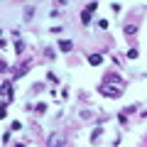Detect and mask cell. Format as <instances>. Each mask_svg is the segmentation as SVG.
I'll return each mask as SVG.
<instances>
[{"mask_svg": "<svg viewBox=\"0 0 147 147\" xmlns=\"http://www.w3.org/2000/svg\"><path fill=\"white\" fill-rule=\"evenodd\" d=\"M98 91H100L103 96H108V98H120V96H123V88H118V86H110V84H103Z\"/></svg>", "mask_w": 147, "mask_h": 147, "instance_id": "1", "label": "cell"}, {"mask_svg": "<svg viewBox=\"0 0 147 147\" xmlns=\"http://www.w3.org/2000/svg\"><path fill=\"white\" fill-rule=\"evenodd\" d=\"M64 145H66V137L61 132H52L47 137V147H64Z\"/></svg>", "mask_w": 147, "mask_h": 147, "instance_id": "2", "label": "cell"}, {"mask_svg": "<svg viewBox=\"0 0 147 147\" xmlns=\"http://www.w3.org/2000/svg\"><path fill=\"white\" fill-rule=\"evenodd\" d=\"M105 84H113V86H118V88H123L125 81H123L120 76H115V74H105Z\"/></svg>", "mask_w": 147, "mask_h": 147, "instance_id": "3", "label": "cell"}, {"mask_svg": "<svg viewBox=\"0 0 147 147\" xmlns=\"http://www.w3.org/2000/svg\"><path fill=\"white\" fill-rule=\"evenodd\" d=\"M59 49H61V52H71L74 49V44H71V39H59Z\"/></svg>", "mask_w": 147, "mask_h": 147, "instance_id": "4", "label": "cell"}, {"mask_svg": "<svg viewBox=\"0 0 147 147\" xmlns=\"http://www.w3.org/2000/svg\"><path fill=\"white\" fill-rule=\"evenodd\" d=\"M88 64H93V66H100V64H103V57H100V54H88Z\"/></svg>", "mask_w": 147, "mask_h": 147, "instance_id": "5", "label": "cell"}, {"mask_svg": "<svg viewBox=\"0 0 147 147\" xmlns=\"http://www.w3.org/2000/svg\"><path fill=\"white\" fill-rule=\"evenodd\" d=\"M34 17V5H27L25 7V20H32Z\"/></svg>", "mask_w": 147, "mask_h": 147, "instance_id": "6", "label": "cell"}, {"mask_svg": "<svg viewBox=\"0 0 147 147\" xmlns=\"http://www.w3.org/2000/svg\"><path fill=\"white\" fill-rule=\"evenodd\" d=\"M91 17H93V15H91L88 10H84V12H81V22H84V25H88V22H91Z\"/></svg>", "mask_w": 147, "mask_h": 147, "instance_id": "7", "label": "cell"}, {"mask_svg": "<svg viewBox=\"0 0 147 147\" xmlns=\"http://www.w3.org/2000/svg\"><path fill=\"white\" fill-rule=\"evenodd\" d=\"M100 132H103V127H96V130H93V135H91V142H98V137H100Z\"/></svg>", "mask_w": 147, "mask_h": 147, "instance_id": "8", "label": "cell"}, {"mask_svg": "<svg viewBox=\"0 0 147 147\" xmlns=\"http://www.w3.org/2000/svg\"><path fill=\"white\" fill-rule=\"evenodd\" d=\"M15 52H17V54L25 52V42H22V39H17V42H15Z\"/></svg>", "mask_w": 147, "mask_h": 147, "instance_id": "9", "label": "cell"}, {"mask_svg": "<svg viewBox=\"0 0 147 147\" xmlns=\"http://www.w3.org/2000/svg\"><path fill=\"white\" fill-rule=\"evenodd\" d=\"M137 32V25H125V34H135Z\"/></svg>", "mask_w": 147, "mask_h": 147, "instance_id": "10", "label": "cell"}, {"mask_svg": "<svg viewBox=\"0 0 147 147\" xmlns=\"http://www.w3.org/2000/svg\"><path fill=\"white\" fill-rule=\"evenodd\" d=\"M86 10H88V12H91V15H93V12H96V10H98V3H88V5H86Z\"/></svg>", "mask_w": 147, "mask_h": 147, "instance_id": "11", "label": "cell"}, {"mask_svg": "<svg viewBox=\"0 0 147 147\" xmlns=\"http://www.w3.org/2000/svg\"><path fill=\"white\" fill-rule=\"evenodd\" d=\"M81 118H84V120H88V118H93V110H81Z\"/></svg>", "mask_w": 147, "mask_h": 147, "instance_id": "12", "label": "cell"}, {"mask_svg": "<svg viewBox=\"0 0 147 147\" xmlns=\"http://www.w3.org/2000/svg\"><path fill=\"white\" fill-rule=\"evenodd\" d=\"M47 108H49V105H47V103H39V105H37V108H34V110H37V113H47Z\"/></svg>", "mask_w": 147, "mask_h": 147, "instance_id": "13", "label": "cell"}, {"mask_svg": "<svg viewBox=\"0 0 147 147\" xmlns=\"http://www.w3.org/2000/svg\"><path fill=\"white\" fill-rule=\"evenodd\" d=\"M127 59H137V49H127Z\"/></svg>", "mask_w": 147, "mask_h": 147, "instance_id": "14", "label": "cell"}, {"mask_svg": "<svg viewBox=\"0 0 147 147\" xmlns=\"http://www.w3.org/2000/svg\"><path fill=\"white\" fill-rule=\"evenodd\" d=\"M98 27L100 30H108V20H98Z\"/></svg>", "mask_w": 147, "mask_h": 147, "instance_id": "15", "label": "cell"}]
</instances>
